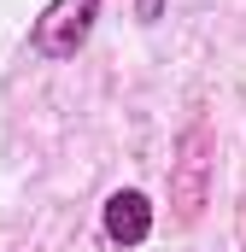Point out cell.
Segmentation results:
<instances>
[{
    "label": "cell",
    "mask_w": 246,
    "mask_h": 252,
    "mask_svg": "<svg viewBox=\"0 0 246 252\" xmlns=\"http://www.w3.org/2000/svg\"><path fill=\"white\" fill-rule=\"evenodd\" d=\"M94 18H100V0H53V6L35 18L30 47H35L41 59H76L82 41H88V30H94Z\"/></svg>",
    "instance_id": "obj_1"
},
{
    "label": "cell",
    "mask_w": 246,
    "mask_h": 252,
    "mask_svg": "<svg viewBox=\"0 0 246 252\" xmlns=\"http://www.w3.org/2000/svg\"><path fill=\"white\" fill-rule=\"evenodd\" d=\"M205 193H211V129L193 124L182 135V147H176V164H170V205H176L182 223L199 217Z\"/></svg>",
    "instance_id": "obj_2"
},
{
    "label": "cell",
    "mask_w": 246,
    "mask_h": 252,
    "mask_svg": "<svg viewBox=\"0 0 246 252\" xmlns=\"http://www.w3.org/2000/svg\"><path fill=\"white\" fill-rule=\"evenodd\" d=\"M100 229H106L112 247H141V241L153 235V205H147V193L118 188L106 199V211H100Z\"/></svg>",
    "instance_id": "obj_3"
},
{
    "label": "cell",
    "mask_w": 246,
    "mask_h": 252,
    "mask_svg": "<svg viewBox=\"0 0 246 252\" xmlns=\"http://www.w3.org/2000/svg\"><path fill=\"white\" fill-rule=\"evenodd\" d=\"M135 12H141V24H158V12H164V0H135Z\"/></svg>",
    "instance_id": "obj_4"
}]
</instances>
